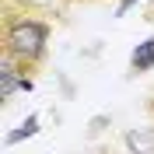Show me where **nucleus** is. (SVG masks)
I'll return each instance as SVG.
<instances>
[{
  "label": "nucleus",
  "instance_id": "obj_6",
  "mask_svg": "<svg viewBox=\"0 0 154 154\" xmlns=\"http://www.w3.org/2000/svg\"><path fill=\"white\" fill-rule=\"evenodd\" d=\"M137 4H140V0H119V7H116V18H126V14L137 7Z\"/></svg>",
  "mask_w": 154,
  "mask_h": 154
},
{
  "label": "nucleus",
  "instance_id": "obj_3",
  "mask_svg": "<svg viewBox=\"0 0 154 154\" xmlns=\"http://www.w3.org/2000/svg\"><path fill=\"white\" fill-rule=\"evenodd\" d=\"M123 144L130 154H154V126H140V130H126Z\"/></svg>",
  "mask_w": 154,
  "mask_h": 154
},
{
  "label": "nucleus",
  "instance_id": "obj_7",
  "mask_svg": "<svg viewBox=\"0 0 154 154\" xmlns=\"http://www.w3.org/2000/svg\"><path fill=\"white\" fill-rule=\"evenodd\" d=\"M21 4H32V7H49V4H60V0H21Z\"/></svg>",
  "mask_w": 154,
  "mask_h": 154
},
{
  "label": "nucleus",
  "instance_id": "obj_1",
  "mask_svg": "<svg viewBox=\"0 0 154 154\" xmlns=\"http://www.w3.org/2000/svg\"><path fill=\"white\" fill-rule=\"evenodd\" d=\"M49 42V25L35 18H11L4 32V56L18 60V63H35L46 56Z\"/></svg>",
  "mask_w": 154,
  "mask_h": 154
},
{
  "label": "nucleus",
  "instance_id": "obj_4",
  "mask_svg": "<svg viewBox=\"0 0 154 154\" xmlns=\"http://www.w3.org/2000/svg\"><path fill=\"white\" fill-rule=\"evenodd\" d=\"M130 67H133L137 74H144V70H151V67H154V35H151V38H144V42H137L133 56H130Z\"/></svg>",
  "mask_w": 154,
  "mask_h": 154
},
{
  "label": "nucleus",
  "instance_id": "obj_2",
  "mask_svg": "<svg viewBox=\"0 0 154 154\" xmlns=\"http://www.w3.org/2000/svg\"><path fill=\"white\" fill-rule=\"evenodd\" d=\"M14 91H32V81L28 77H18L14 60L4 56V63H0V98H11Z\"/></svg>",
  "mask_w": 154,
  "mask_h": 154
},
{
  "label": "nucleus",
  "instance_id": "obj_5",
  "mask_svg": "<svg viewBox=\"0 0 154 154\" xmlns=\"http://www.w3.org/2000/svg\"><path fill=\"white\" fill-rule=\"evenodd\" d=\"M35 133H38V116L32 112L28 119H25V123L18 126V130H11V133L4 137V144H7V147H14V144H21V140H28V137H35Z\"/></svg>",
  "mask_w": 154,
  "mask_h": 154
}]
</instances>
